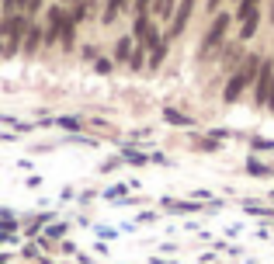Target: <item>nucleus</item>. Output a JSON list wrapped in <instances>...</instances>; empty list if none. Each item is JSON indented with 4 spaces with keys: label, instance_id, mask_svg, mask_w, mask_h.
Masks as SVG:
<instances>
[{
    "label": "nucleus",
    "instance_id": "obj_1",
    "mask_svg": "<svg viewBox=\"0 0 274 264\" xmlns=\"http://www.w3.org/2000/svg\"><path fill=\"white\" fill-rule=\"evenodd\" d=\"M261 60L257 56H250L240 73H233V80H229V87H226V101H236L243 90H247V84H257V76H261Z\"/></svg>",
    "mask_w": 274,
    "mask_h": 264
},
{
    "label": "nucleus",
    "instance_id": "obj_2",
    "mask_svg": "<svg viewBox=\"0 0 274 264\" xmlns=\"http://www.w3.org/2000/svg\"><path fill=\"white\" fill-rule=\"evenodd\" d=\"M24 32H31V28H28V18H24V14L3 18V35H7V56H10V52L17 49V38H21Z\"/></svg>",
    "mask_w": 274,
    "mask_h": 264
},
{
    "label": "nucleus",
    "instance_id": "obj_3",
    "mask_svg": "<svg viewBox=\"0 0 274 264\" xmlns=\"http://www.w3.org/2000/svg\"><path fill=\"white\" fill-rule=\"evenodd\" d=\"M226 28H229V14H219V18H215V21H212V28H208L205 42H202V52H198V56H202V60H205L208 52H212V49H215V46H219V42H222V35H226Z\"/></svg>",
    "mask_w": 274,
    "mask_h": 264
},
{
    "label": "nucleus",
    "instance_id": "obj_4",
    "mask_svg": "<svg viewBox=\"0 0 274 264\" xmlns=\"http://www.w3.org/2000/svg\"><path fill=\"white\" fill-rule=\"evenodd\" d=\"M271 94H274V70L271 63H264L261 76H257V87H254V98H257V104H271Z\"/></svg>",
    "mask_w": 274,
    "mask_h": 264
},
{
    "label": "nucleus",
    "instance_id": "obj_5",
    "mask_svg": "<svg viewBox=\"0 0 274 264\" xmlns=\"http://www.w3.org/2000/svg\"><path fill=\"white\" fill-rule=\"evenodd\" d=\"M191 7H195V0H181V4H177V14H174V21H170V38H177V35L184 32V24H188V18H191Z\"/></svg>",
    "mask_w": 274,
    "mask_h": 264
},
{
    "label": "nucleus",
    "instance_id": "obj_6",
    "mask_svg": "<svg viewBox=\"0 0 274 264\" xmlns=\"http://www.w3.org/2000/svg\"><path fill=\"white\" fill-rule=\"evenodd\" d=\"M122 10V0H104V24H111Z\"/></svg>",
    "mask_w": 274,
    "mask_h": 264
},
{
    "label": "nucleus",
    "instance_id": "obj_7",
    "mask_svg": "<svg viewBox=\"0 0 274 264\" xmlns=\"http://www.w3.org/2000/svg\"><path fill=\"white\" fill-rule=\"evenodd\" d=\"M38 42H42V28H31V32H28V38H24V52H35V49H38Z\"/></svg>",
    "mask_w": 274,
    "mask_h": 264
},
{
    "label": "nucleus",
    "instance_id": "obj_8",
    "mask_svg": "<svg viewBox=\"0 0 274 264\" xmlns=\"http://www.w3.org/2000/svg\"><path fill=\"white\" fill-rule=\"evenodd\" d=\"M254 32H257V10H254V14H250V18L243 21V32H240V38H250Z\"/></svg>",
    "mask_w": 274,
    "mask_h": 264
},
{
    "label": "nucleus",
    "instance_id": "obj_9",
    "mask_svg": "<svg viewBox=\"0 0 274 264\" xmlns=\"http://www.w3.org/2000/svg\"><path fill=\"white\" fill-rule=\"evenodd\" d=\"M153 10H156L160 18H167V14H177V10H174V0H156V4H153Z\"/></svg>",
    "mask_w": 274,
    "mask_h": 264
},
{
    "label": "nucleus",
    "instance_id": "obj_10",
    "mask_svg": "<svg viewBox=\"0 0 274 264\" xmlns=\"http://www.w3.org/2000/svg\"><path fill=\"white\" fill-rule=\"evenodd\" d=\"M129 52H132V42H129V38H122V42H118V60H129V63H132V56H129Z\"/></svg>",
    "mask_w": 274,
    "mask_h": 264
},
{
    "label": "nucleus",
    "instance_id": "obj_11",
    "mask_svg": "<svg viewBox=\"0 0 274 264\" xmlns=\"http://www.w3.org/2000/svg\"><path fill=\"white\" fill-rule=\"evenodd\" d=\"M167 122H174V126H191V118H184L181 112H167Z\"/></svg>",
    "mask_w": 274,
    "mask_h": 264
},
{
    "label": "nucleus",
    "instance_id": "obj_12",
    "mask_svg": "<svg viewBox=\"0 0 274 264\" xmlns=\"http://www.w3.org/2000/svg\"><path fill=\"white\" fill-rule=\"evenodd\" d=\"M69 18H73V24H76V21H83V18H87V4H76Z\"/></svg>",
    "mask_w": 274,
    "mask_h": 264
},
{
    "label": "nucleus",
    "instance_id": "obj_13",
    "mask_svg": "<svg viewBox=\"0 0 274 264\" xmlns=\"http://www.w3.org/2000/svg\"><path fill=\"white\" fill-rule=\"evenodd\" d=\"M146 46H139L136 52H132V70H142V60H146V52H142Z\"/></svg>",
    "mask_w": 274,
    "mask_h": 264
},
{
    "label": "nucleus",
    "instance_id": "obj_14",
    "mask_svg": "<svg viewBox=\"0 0 274 264\" xmlns=\"http://www.w3.org/2000/svg\"><path fill=\"white\" fill-rule=\"evenodd\" d=\"M247 170H250L254 178H264V174H268V167H261V164H254V160H250V167H247Z\"/></svg>",
    "mask_w": 274,
    "mask_h": 264
},
{
    "label": "nucleus",
    "instance_id": "obj_15",
    "mask_svg": "<svg viewBox=\"0 0 274 264\" xmlns=\"http://www.w3.org/2000/svg\"><path fill=\"white\" fill-rule=\"evenodd\" d=\"M160 60H163V46H160V49H153V60H149V63L160 66Z\"/></svg>",
    "mask_w": 274,
    "mask_h": 264
},
{
    "label": "nucleus",
    "instance_id": "obj_16",
    "mask_svg": "<svg viewBox=\"0 0 274 264\" xmlns=\"http://www.w3.org/2000/svg\"><path fill=\"white\" fill-rule=\"evenodd\" d=\"M219 4H222V0H208V7H212V10H215V7H219Z\"/></svg>",
    "mask_w": 274,
    "mask_h": 264
},
{
    "label": "nucleus",
    "instance_id": "obj_17",
    "mask_svg": "<svg viewBox=\"0 0 274 264\" xmlns=\"http://www.w3.org/2000/svg\"><path fill=\"white\" fill-rule=\"evenodd\" d=\"M271 108H274V94H271Z\"/></svg>",
    "mask_w": 274,
    "mask_h": 264
},
{
    "label": "nucleus",
    "instance_id": "obj_18",
    "mask_svg": "<svg viewBox=\"0 0 274 264\" xmlns=\"http://www.w3.org/2000/svg\"><path fill=\"white\" fill-rule=\"evenodd\" d=\"M240 4H243V0H240Z\"/></svg>",
    "mask_w": 274,
    "mask_h": 264
}]
</instances>
